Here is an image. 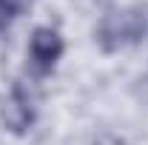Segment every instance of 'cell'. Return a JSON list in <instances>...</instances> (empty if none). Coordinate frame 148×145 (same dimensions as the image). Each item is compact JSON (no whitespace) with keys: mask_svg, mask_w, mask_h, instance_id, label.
Returning <instances> with one entry per match:
<instances>
[{"mask_svg":"<svg viewBox=\"0 0 148 145\" xmlns=\"http://www.w3.org/2000/svg\"><path fill=\"white\" fill-rule=\"evenodd\" d=\"M23 9H26V0H0V31H6Z\"/></svg>","mask_w":148,"mask_h":145,"instance_id":"4","label":"cell"},{"mask_svg":"<svg viewBox=\"0 0 148 145\" xmlns=\"http://www.w3.org/2000/svg\"><path fill=\"white\" fill-rule=\"evenodd\" d=\"M148 29V20L140 9H123V12H111L100 20L97 29V43L103 46V51H117L123 46H131L137 40H143Z\"/></svg>","mask_w":148,"mask_h":145,"instance_id":"1","label":"cell"},{"mask_svg":"<svg viewBox=\"0 0 148 145\" xmlns=\"http://www.w3.org/2000/svg\"><path fill=\"white\" fill-rule=\"evenodd\" d=\"M63 37L57 34L54 29H46V26H40L32 31V40H29V54L34 60L37 68H43V71H49L51 66H54L57 60L63 57Z\"/></svg>","mask_w":148,"mask_h":145,"instance_id":"2","label":"cell"},{"mask_svg":"<svg viewBox=\"0 0 148 145\" xmlns=\"http://www.w3.org/2000/svg\"><path fill=\"white\" fill-rule=\"evenodd\" d=\"M0 120H3V125L9 128L12 134H23L26 128L34 122V105H32L29 94L20 88V85H14L12 97L3 103V108H0Z\"/></svg>","mask_w":148,"mask_h":145,"instance_id":"3","label":"cell"}]
</instances>
